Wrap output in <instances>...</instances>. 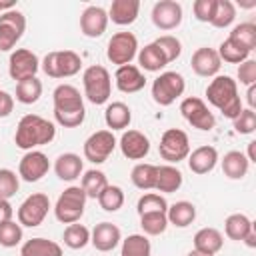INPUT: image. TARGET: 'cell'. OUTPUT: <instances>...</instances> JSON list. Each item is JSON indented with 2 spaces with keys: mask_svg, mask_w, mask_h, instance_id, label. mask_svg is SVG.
I'll return each instance as SVG.
<instances>
[{
  "mask_svg": "<svg viewBox=\"0 0 256 256\" xmlns=\"http://www.w3.org/2000/svg\"><path fill=\"white\" fill-rule=\"evenodd\" d=\"M40 68V62H38V56L28 50V48H18L12 52L10 56V62H8V72H10V78L12 80H26V78H32L36 76Z\"/></svg>",
  "mask_w": 256,
  "mask_h": 256,
  "instance_id": "5bb4252c",
  "label": "cell"
},
{
  "mask_svg": "<svg viewBox=\"0 0 256 256\" xmlns=\"http://www.w3.org/2000/svg\"><path fill=\"white\" fill-rule=\"evenodd\" d=\"M106 186H108V180H106V174L102 170H88V172H84L80 188L84 190L86 198H98L100 192Z\"/></svg>",
  "mask_w": 256,
  "mask_h": 256,
  "instance_id": "d590c367",
  "label": "cell"
},
{
  "mask_svg": "<svg viewBox=\"0 0 256 256\" xmlns=\"http://www.w3.org/2000/svg\"><path fill=\"white\" fill-rule=\"evenodd\" d=\"M190 64H192V70H194L198 76L208 78V76H216V74H218V70H220V66H222V60H220V56H218V52H216L214 48L204 46V48H198V50L192 54Z\"/></svg>",
  "mask_w": 256,
  "mask_h": 256,
  "instance_id": "ffe728a7",
  "label": "cell"
},
{
  "mask_svg": "<svg viewBox=\"0 0 256 256\" xmlns=\"http://www.w3.org/2000/svg\"><path fill=\"white\" fill-rule=\"evenodd\" d=\"M50 168V162H48V156L40 150H28L20 164H18V176L26 182H38Z\"/></svg>",
  "mask_w": 256,
  "mask_h": 256,
  "instance_id": "9a60e30c",
  "label": "cell"
},
{
  "mask_svg": "<svg viewBox=\"0 0 256 256\" xmlns=\"http://www.w3.org/2000/svg\"><path fill=\"white\" fill-rule=\"evenodd\" d=\"M154 44L162 50V54H164V58H166L168 64L174 62V60L180 56V52H182V44H180V40H178L176 36H170V34H164V36L156 38Z\"/></svg>",
  "mask_w": 256,
  "mask_h": 256,
  "instance_id": "f6af8a7d",
  "label": "cell"
},
{
  "mask_svg": "<svg viewBox=\"0 0 256 256\" xmlns=\"http://www.w3.org/2000/svg\"><path fill=\"white\" fill-rule=\"evenodd\" d=\"M56 136V128L50 120L38 114H26L20 118L14 134V142L22 150H34L36 146L50 144Z\"/></svg>",
  "mask_w": 256,
  "mask_h": 256,
  "instance_id": "7a4b0ae2",
  "label": "cell"
},
{
  "mask_svg": "<svg viewBox=\"0 0 256 256\" xmlns=\"http://www.w3.org/2000/svg\"><path fill=\"white\" fill-rule=\"evenodd\" d=\"M22 240V226L16 224L14 220H8L0 224V246L4 248H14Z\"/></svg>",
  "mask_w": 256,
  "mask_h": 256,
  "instance_id": "ee69618b",
  "label": "cell"
},
{
  "mask_svg": "<svg viewBox=\"0 0 256 256\" xmlns=\"http://www.w3.org/2000/svg\"><path fill=\"white\" fill-rule=\"evenodd\" d=\"M40 96H42V82L36 76L20 80L16 84V100L22 104H34L38 102Z\"/></svg>",
  "mask_w": 256,
  "mask_h": 256,
  "instance_id": "836d02e7",
  "label": "cell"
},
{
  "mask_svg": "<svg viewBox=\"0 0 256 256\" xmlns=\"http://www.w3.org/2000/svg\"><path fill=\"white\" fill-rule=\"evenodd\" d=\"M108 12L100 6H88L80 16V32L88 38H98L106 32Z\"/></svg>",
  "mask_w": 256,
  "mask_h": 256,
  "instance_id": "e0dca14e",
  "label": "cell"
},
{
  "mask_svg": "<svg viewBox=\"0 0 256 256\" xmlns=\"http://www.w3.org/2000/svg\"><path fill=\"white\" fill-rule=\"evenodd\" d=\"M54 118L64 128H76L86 118L84 100L80 90L72 84H60L54 88Z\"/></svg>",
  "mask_w": 256,
  "mask_h": 256,
  "instance_id": "6da1fadb",
  "label": "cell"
},
{
  "mask_svg": "<svg viewBox=\"0 0 256 256\" xmlns=\"http://www.w3.org/2000/svg\"><path fill=\"white\" fill-rule=\"evenodd\" d=\"M82 68V58L72 50L48 52L42 60V70L50 78H70Z\"/></svg>",
  "mask_w": 256,
  "mask_h": 256,
  "instance_id": "8992f818",
  "label": "cell"
},
{
  "mask_svg": "<svg viewBox=\"0 0 256 256\" xmlns=\"http://www.w3.org/2000/svg\"><path fill=\"white\" fill-rule=\"evenodd\" d=\"M248 166H250V162H248L246 154H242L240 150H230V152H226L224 158H222V172H224L230 180H240V178H244L246 172H248Z\"/></svg>",
  "mask_w": 256,
  "mask_h": 256,
  "instance_id": "4316f807",
  "label": "cell"
},
{
  "mask_svg": "<svg viewBox=\"0 0 256 256\" xmlns=\"http://www.w3.org/2000/svg\"><path fill=\"white\" fill-rule=\"evenodd\" d=\"M222 244H224L222 234L216 228H200L194 234V250H198V252L214 256L216 252L222 250Z\"/></svg>",
  "mask_w": 256,
  "mask_h": 256,
  "instance_id": "484cf974",
  "label": "cell"
},
{
  "mask_svg": "<svg viewBox=\"0 0 256 256\" xmlns=\"http://www.w3.org/2000/svg\"><path fill=\"white\" fill-rule=\"evenodd\" d=\"M242 242H246V246L254 248V246H256V232H254V230H252V232H248V234H246V238H244Z\"/></svg>",
  "mask_w": 256,
  "mask_h": 256,
  "instance_id": "11a10c76",
  "label": "cell"
},
{
  "mask_svg": "<svg viewBox=\"0 0 256 256\" xmlns=\"http://www.w3.org/2000/svg\"><path fill=\"white\" fill-rule=\"evenodd\" d=\"M136 54H138V40L132 32H116L108 40L106 56L112 64H116V66L130 64Z\"/></svg>",
  "mask_w": 256,
  "mask_h": 256,
  "instance_id": "30bf717a",
  "label": "cell"
},
{
  "mask_svg": "<svg viewBox=\"0 0 256 256\" xmlns=\"http://www.w3.org/2000/svg\"><path fill=\"white\" fill-rule=\"evenodd\" d=\"M26 30V18L18 10H6L0 14V52H8L16 46Z\"/></svg>",
  "mask_w": 256,
  "mask_h": 256,
  "instance_id": "9c48e42d",
  "label": "cell"
},
{
  "mask_svg": "<svg viewBox=\"0 0 256 256\" xmlns=\"http://www.w3.org/2000/svg\"><path fill=\"white\" fill-rule=\"evenodd\" d=\"M122 240L120 236V228L112 222H100L94 226L92 234H90V242L96 250L100 252H110L118 246V242Z\"/></svg>",
  "mask_w": 256,
  "mask_h": 256,
  "instance_id": "44dd1931",
  "label": "cell"
},
{
  "mask_svg": "<svg viewBox=\"0 0 256 256\" xmlns=\"http://www.w3.org/2000/svg\"><path fill=\"white\" fill-rule=\"evenodd\" d=\"M180 186H182V172L176 166H172V164L158 166V176H156V186H154L158 192L172 194Z\"/></svg>",
  "mask_w": 256,
  "mask_h": 256,
  "instance_id": "f546056e",
  "label": "cell"
},
{
  "mask_svg": "<svg viewBox=\"0 0 256 256\" xmlns=\"http://www.w3.org/2000/svg\"><path fill=\"white\" fill-rule=\"evenodd\" d=\"M12 8H14V4H2V2H0V14H2L4 10H12Z\"/></svg>",
  "mask_w": 256,
  "mask_h": 256,
  "instance_id": "9f6ffc18",
  "label": "cell"
},
{
  "mask_svg": "<svg viewBox=\"0 0 256 256\" xmlns=\"http://www.w3.org/2000/svg\"><path fill=\"white\" fill-rule=\"evenodd\" d=\"M84 206H86V194L80 186H70L66 188L54 206V214L56 220L62 224H74L82 218L84 214Z\"/></svg>",
  "mask_w": 256,
  "mask_h": 256,
  "instance_id": "5b68a950",
  "label": "cell"
},
{
  "mask_svg": "<svg viewBox=\"0 0 256 256\" xmlns=\"http://www.w3.org/2000/svg\"><path fill=\"white\" fill-rule=\"evenodd\" d=\"M218 162V150L214 146H200L188 154V166L194 174H208Z\"/></svg>",
  "mask_w": 256,
  "mask_h": 256,
  "instance_id": "7402d4cb",
  "label": "cell"
},
{
  "mask_svg": "<svg viewBox=\"0 0 256 256\" xmlns=\"http://www.w3.org/2000/svg\"><path fill=\"white\" fill-rule=\"evenodd\" d=\"M180 112L186 118L188 124H192L198 130H212L216 124L214 114L208 110V106L204 104V100L196 98V96H188L180 102Z\"/></svg>",
  "mask_w": 256,
  "mask_h": 256,
  "instance_id": "4fadbf2b",
  "label": "cell"
},
{
  "mask_svg": "<svg viewBox=\"0 0 256 256\" xmlns=\"http://www.w3.org/2000/svg\"><path fill=\"white\" fill-rule=\"evenodd\" d=\"M138 64H140L144 70H148V72H158V70H162L168 62H166L162 50H160L154 42H150V44H146L144 48H140V52H138Z\"/></svg>",
  "mask_w": 256,
  "mask_h": 256,
  "instance_id": "1f68e13d",
  "label": "cell"
},
{
  "mask_svg": "<svg viewBox=\"0 0 256 256\" xmlns=\"http://www.w3.org/2000/svg\"><path fill=\"white\" fill-rule=\"evenodd\" d=\"M236 18V8L230 0H216V12H214V18H212V26L214 28H226L234 22Z\"/></svg>",
  "mask_w": 256,
  "mask_h": 256,
  "instance_id": "b9f144b4",
  "label": "cell"
},
{
  "mask_svg": "<svg viewBox=\"0 0 256 256\" xmlns=\"http://www.w3.org/2000/svg\"><path fill=\"white\" fill-rule=\"evenodd\" d=\"M166 218H168V224H172L176 228H186L196 218V206L192 202H188V200L174 202L172 206H168Z\"/></svg>",
  "mask_w": 256,
  "mask_h": 256,
  "instance_id": "d4e9b609",
  "label": "cell"
},
{
  "mask_svg": "<svg viewBox=\"0 0 256 256\" xmlns=\"http://www.w3.org/2000/svg\"><path fill=\"white\" fill-rule=\"evenodd\" d=\"M194 16L200 22H212L214 12H216V0H196L192 4Z\"/></svg>",
  "mask_w": 256,
  "mask_h": 256,
  "instance_id": "c3c4849f",
  "label": "cell"
},
{
  "mask_svg": "<svg viewBox=\"0 0 256 256\" xmlns=\"http://www.w3.org/2000/svg\"><path fill=\"white\" fill-rule=\"evenodd\" d=\"M232 42H236L238 46H242L244 50L252 52L256 48V26L252 22H242L238 26L232 28L230 36H228Z\"/></svg>",
  "mask_w": 256,
  "mask_h": 256,
  "instance_id": "e575fe53",
  "label": "cell"
},
{
  "mask_svg": "<svg viewBox=\"0 0 256 256\" xmlns=\"http://www.w3.org/2000/svg\"><path fill=\"white\" fill-rule=\"evenodd\" d=\"M120 150L128 160H142L150 152V140L140 130H128L120 138Z\"/></svg>",
  "mask_w": 256,
  "mask_h": 256,
  "instance_id": "d6986e66",
  "label": "cell"
},
{
  "mask_svg": "<svg viewBox=\"0 0 256 256\" xmlns=\"http://www.w3.org/2000/svg\"><path fill=\"white\" fill-rule=\"evenodd\" d=\"M234 122V130L238 134H252L256 130V112L252 108H242L240 114L232 120Z\"/></svg>",
  "mask_w": 256,
  "mask_h": 256,
  "instance_id": "7dc6e473",
  "label": "cell"
},
{
  "mask_svg": "<svg viewBox=\"0 0 256 256\" xmlns=\"http://www.w3.org/2000/svg\"><path fill=\"white\" fill-rule=\"evenodd\" d=\"M158 152L170 164H178L180 160L188 158V154H190V142H188L186 132L180 130V128H168L162 134V138H160Z\"/></svg>",
  "mask_w": 256,
  "mask_h": 256,
  "instance_id": "ba28073f",
  "label": "cell"
},
{
  "mask_svg": "<svg viewBox=\"0 0 256 256\" xmlns=\"http://www.w3.org/2000/svg\"><path fill=\"white\" fill-rule=\"evenodd\" d=\"M150 254H152V246L144 234H130L126 240H122L120 256H150Z\"/></svg>",
  "mask_w": 256,
  "mask_h": 256,
  "instance_id": "8d00e7d4",
  "label": "cell"
},
{
  "mask_svg": "<svg viewBox=\"0 0 256 256\" xmlns=\"http://www.w3.org/2000/svg\"><path fill=\"white\" fill-rule=\"evenodd\" d=\"M238 80L240 84H246V86H252L256 84V60H244L238 68Z\"/></svg>",
  "mask_w": 256,
  "mask_h": 256,
  "instance_id": "681fc988",
  "label": "cell"
},
{
  "mask_svg": "<svg viewBox=\"0 0 256 256\" xmlns=\"http://www.w3.org/2000/svg\"><path fill=\"white\" fill-rule=\"evenodd\" d=\"M156 176H158V166L154 164H136L132 168V174H130V180L136 188L140 190H152L156 186Z\"/></svg>",
  "mask_w": 256,
  "mask_h": 256,
  "instance_id": "d6a6232c",
  "label": "cell"
},
{
  "mask_svg": "<svg viewBox=\"0 0 256 256\" xmlns=\"http://www.w3.org/2000/svg\"><path fill=\"white\" fill-rule=\"evenodd\" d=\"M114 80H116V88H118L120 92H124V94L140 92V90L146 86L144 74H142L140 68L134 66V64L118 66V68H116V74H114Z\"/></svg>",
  "mask_w": 256,
  "mask_h": 256,
  "instance_id": "ac0fdd59",
  "label": "cell"
},
{
  "mask_svg": "<svg viewBox=\"0 0 256 256\" xmlns=\"http://www.w3.org/2000/svg\"><path fill=\"white\" fill-rule=\"evenodd\" d=\"M48 208H50V200L46 194L42 192L30 194L18 208V224L28 226V228L40 226L48 214Z\"/></svg>",
  "mask_w": 256,
  "mask_h": 256,
  "instance_id": "8fae6325",
  "label": "cell"
},
{
  "mask_svg": "<svg viewBox=\"0 0 256 256\" xmlns=\"http://www.w3.org/2000/svg\"><path fill=\"white\" fill-rule=\"evenodd\" d=\"M216 52H218L220 60H224V62H228V64H242V62L248 60V56H250L248 50H244L242 46H238V44L232 42L230 38H226V40L220 44V48H218Z\"/></svg>",
  "mask_w": 256,
  "mask_h": 256,
  "instance_id": "60d3db41",
  "label": "cell"
},
{
  "mask_svg": "<svg viewBox=\"0 0 256 256\" xmlns=\"http://www.w3.org/2000/svg\"><path fill=\"white\" fill-rule=\"evenodd\" d=\"M18 188H20V182L16 172H12L10 168H0V198L2 200L12 198L18 192Z\"/></svg>",
  "mask_w": 256,
  "mask_h": 256,
  "instance_id": "bcb514c9",
  "label": "cell"
},
{
  "mask_svg": "<svg viewBox=\"0 0 256 256\" xmlns=\"http://www.w3.org/2000/svg\"><path fill=\"white\" fill-rule=\"evenodd\" d=\"M248 162H256V142H250L248 144Z\"/></svg>",
  "mask_w": 256,
  "mask_h": 256,
  "instance_id": "db71d44e",
  "label": "cell"
},
{
  "mask_svg": "<svg viewBox=\"0 0 256 256\" xmlns=\"http://www.w3.org/2000/svg\"><path fill=\"white\" fill-rule=\"evenodd\" d=\"M104 120H106V126L110 128V132L124 130V128H128V124L132 120V112L124 102H112L104 110Z\"/></svg>",
  "mask_w": 256,
  "mask_h": 256,
  "instance_id": "83f0119b",
  "label": "cell"
},
{
  "mask_svg": "<svg viewBox=\"0 0 256 256\" xmlns=\"http://www.w3.org/2000/svg\"><path fill=\"white\" fill-rule=\"evenodd\" d=\"M54 172L60 180H66V182H72L80 176L82 172V160L78 154L74 152H64L56 158L54 162Z\"/></svg>",
  "mask_w": 256,
  "mask_h": 256,
  "instance_id": "cb8c5ba5",
  "label": "cell"
},
{
  "mask_svg": "<svg viewBox=\"0 0 256 256\" xmlns=\"http://www.w3.org/2000/svg\"><path fill=\"white\" fill-rule=\"evenodd\" d=\"M136 210H138V214H148V212H166V210H168V202L164 200V196L154 194V192H148V194H144V196L138 200Z\"/></svg>",
  "mask_w": 256,
  "mask_h": 256,
  "instance_id": "7bdbcfd3",
  "label": "cell"
},
{
  "mask_svg": "<svg viewBox=\"0 0 256 256\" xmlns=\"http://www.w3.org/2000/svg\"><path fill=\"white\" fill-rule=\"evenodd\" d=\"M20 256H62V248L54 240L32 238V240H26L22 244Z\"/></svg>",
  "mask_w": 256,
  "mask_h": 256,
  "instance_id": "f1b7e54d",
  "label": "cell"
},
{
  "mask_svg": "<svg viewBox=\"0 0 256 256\" xmlns=\"http://www.w3.org/2000/svg\"><path fill=\"white\" fill-rule=\"evenodd\" d=\"M12 110H14V98L6 90H0V118L10 116Z\"/></svg>",
  "mask_w": 256,
  "mask_h": 256,
  "instance_id": "f907efd6",
  "label": "cell"
},
{
  "mask_svg": "<svg viewBox=\"0 0 256 256\" xmlns=\"http://www.w3.org/2000/svg\"><path fill=\"white\" fill-rule=\"evenodd\" d=\"M152 22L160 30H174L182 22V6L176 0H160L152 8Z\"/></svg>",
  "mask_w": 256,
  "mask_h": 256,
  "instance_id": "2e32d148",
  "label": "cell"
},
{
  "mask_svg": "<svg viewBox=\"0 0 256 256\" xmlns=\"http://www.w3.org/2000/svg\"><path fill=\"white\" fill-rule=\"evenodd\" d=\"M140 226H142L144 234H148V236H160V234L168 228L166 212H148V214H140Z\"/></svg>",
  "mask_w": 256,
  "mask_h": 256,
  "instance_id": "f35d334b",
  "label": "cell"
},
{
  "mask_svg": "<svg viewBox=\"0 0 256 256\" xmlns=\"http://www.w3.org/2000/svg\"><path fill=\"white\" fill-rule=\"evenodd\" d=\"M186 82L184 76L178 72H162L152 82V98L160 106H170L178 96L184 94Z\"/></svg>",
  "mask_w": 256,
  "mask_h": 256,
  "instance_id": "52a82bcc",
  "label": "cell"
},
{
  "mask_svg": "<svg viewBox=\"0 0 256 256\" xmlns=\"http://www.w3.org/2000/svg\"><path fill=\"white\" fill-rule=\"evenodd\" d=\"M188 256H210V254H204V252H198V250H190Z\"/></svg>",
  "mask_w": 256,
  "mask_h": 256,
  "instance_id": "6f0895ef",
  "label": "cell"
},
{
  "mask_svg": "<svg viewBox=\"0 0 256 256\" xmlns=\"http://www.w3.org/2000/svg\"><path fill=\"white\" fill-rule=\"evenodd\" d=\"M138 12H140L138 0H114L108 10V18L118 26H128L138 18Z\"/></svg>",
  "mask_w": 256,
  "mask_h": 256,
  "instance_id": "603a6c76",
  "label": "cell"
},
{
  "mask_svg": "<svg viewBox=\"0 0 256 256\" xmlns=\"http://www.w3.org/2000/svg\"><path fill=\"white\" fill-rule=\"evenodd\" d=\"M82 84H84V96L92 102V104H104L110 98L112 92V80H110V72L100 66H88L82 74Z\"/></svg>",
  "mask_w": 256,
  "mask_h": 256,
  "instance_id": "277c9868",
  "label": "cell"
},
{
  "mask_svg": "<svg viewBox=\"0 0 256 256\" xmlns=\"http://www.w3.org/2000/svg\"><path fill=\"white\" fill-rule=\"evenodd\" d=\"M246 96H248V104H250V108L254 110V106H256V84L248 86V92H246Z\"/></svg>",
  "mask_w": 256,
  "mask_h": 256,
  "instance_id": "f5cc1de1",
  "label": "cell"
},
{
  "mask_svg": "<svg viewBox=\"0 0 256 256\" xmlns=\"http://www.w3.org/2000/svg\"><path fill=\"white\" fill-rule=\"evenodd\" d=\"M116 148V138L110 130H98L84 142V158L92 164H102Z\"/></svg>",
  "mask_w": 256,
  "mask_h": 256,
  "instance_id": "7c38bea8",
  "label": "cell"
},
{
  "mask_svg": "<svg viewBox=\"0 0 256 256\" xmlns=\"http://www.w3.org/2000/svg\"><path fill=\"white\" fill-rule=\"evenodd\" d=\"M206 98L214 108H218L230 120H234L242 110V100L238 96L236 80H232L230 76H216L206 88Z\"/></svg>",
  "mask_w": 256,
  "mask_h": 256,
  "instance_id": "3957f363",
  "label": "cell"
},
{
  "mask_svg": "<svg viewBox=\"0 0 256 256\" xmlns=\"http://www.w3.org/2000/svg\"><path fill=\"white\" fill-rule=\"evenodd\" d=\"M254 226H252V220L246 216V214H230L224 222V232L230 240H236V242H242L246 238L248 232H252Z\"/></svg>",
  "mask_w": 256,
  "mask_h": 256,
  "instance_id": "4dcf8cb0",
  "label": "cell"
},
{
  "mask_svg": "<svg viewBox=\"0 0 256 256\" xmlns=\"http://www.w3.org/2000/svg\"><path fill=\"white\" fill-rule=\"evenodd\" d=\"M96 200H98V204H100L102 210H106V212H116V210H120L122 204H124V192H122L120 186H110V184H108V186L100 192V196H98Z\"/></svg>",
  "mask_w": 256,
  "mask_h": 256,
  "instance_id": "ab89813d",
  "label": "cell"
},
{
  "mask_svg": "<svg viewBox=\"0 0 256 256\" xmlns=\"http://www.w3.org/2000/svg\"><path fill=\"white\" fill-rule=\"evenodd\" d=\"M12 214H14L12 204H10L8 200H2V198H0V224L12 220Z\"/></svg>",
  "mask_w": 256,
  "mask_h": 256,
  "instance_id": "816d5d0a",
  "label": "cell"
},
{
  "mask_svg": "<svg viewBox=\"0 0 256 256\" xmlns=\"http://www.w3.org/2000/svg\"><path fill=\"white\" fill-rule=\"evenodd\" d=\"M64 244L72 250H80L84 248L88 242H90V230L84 226V224H68V228L64 230V236H62Z\"/></svg>",
  "mask_w": 256,
  "mask_h": 256,
  "instance_id": "74e56055",
  "label": "cell"
}]
</instances>
